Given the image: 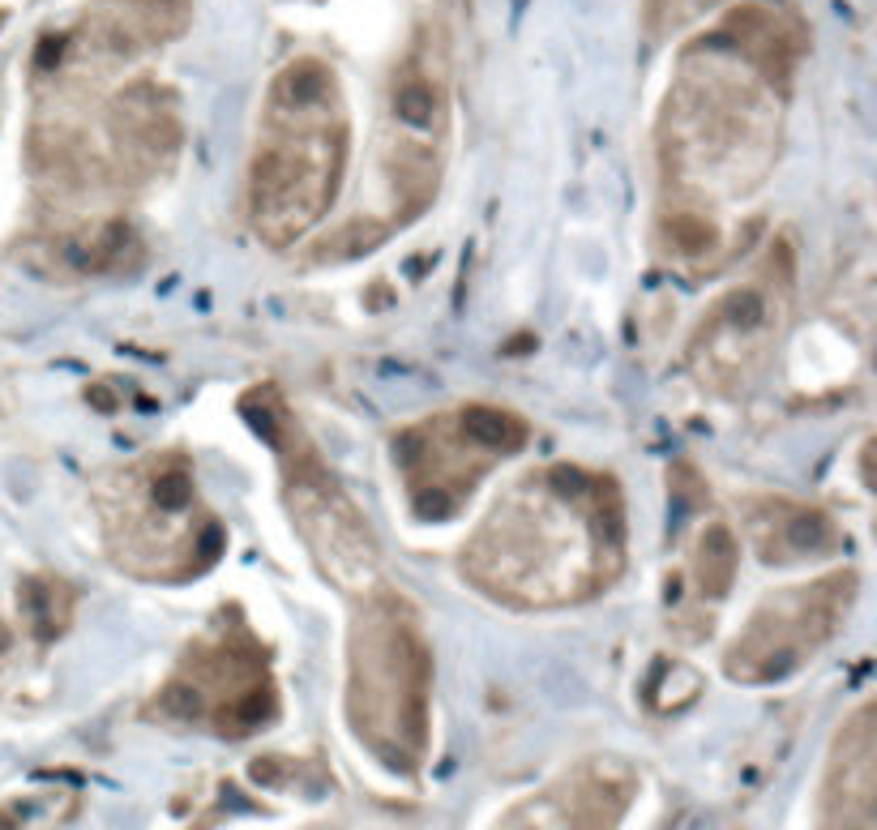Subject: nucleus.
Segmentation results:
<instances>
[{
  "label": "nucleus",
  "mask_w": 877,
  "mask_h": 830,
  "mask_svg": "<svg viewBox=\"0 0 877 830\" xmlns=\"http://www.w3.org/2000/svg\"><path fill=\"white\" fill-rule=\"evenodd\" d=\"M625 496L607 471L548 463L505 488L463 544V578L479 595L523 608H574L625 569Z\"/></svg>",
  "instance_id": "1"
},
{
  "label": "nucleus",
  "mask_w": 877,
  "mask_h": 830,
  "mask_svg": "<svg viewBox=\"0 0 877 830\" xmlns=\"http://www.w3.org/2000/svg\"><path fill=\"white\" fill-rule=\"evenodd\" d=\"M788 77L757 65L724 30L689 43L660 112V167L676 206L719 214L749 202L779 163Z\"/></svg>",
  "instance_id": "2"
},
{
  "label": "nucleus",
  "mask_w": 877,
  "mask_h": 830,
  "mask_svg": "<svg viewBox=\"0 0 877 830\" xmlns=\"http://www.w3.org/2000/svg\"><path fill=\"white\" fill-rule=\"evenodd\" d=\"M351 154V121L338 73L296 56L271 77L249 154L245 214L262 244L291 249L330 214Z\"/></svg>",
  "instance_id": "3"
},
{
  "label": "nucleus",
  "mask_w": 877,
  "mask_h": 830,
  "mask_svg": "<svg viewBox=\"0 0 877 830\" xmlns=\"http://www.w3.org/2000/svg\"><path fill=\"white\" fill-rule=\"evenodd\" d=\"M108 561L141 582L202 578L223 553V527L198 492L185 454L154 450L112 467L95 485Z\"/></svg>",
  "instance_id": "4"
},
{
  "label": "nucleus",
  "mask_w": 877,
  "mask_h": 830,
  "mask_svg": "<svg viewBox=\"0 0 877 830\" xmlns=\"http://www.w3.org/2000/svg\"><path fill=\"white\" fill-rule=\"evenodd\" d=\"M433 646L399 591L373 587L347 633V715L390 770H415L428 750Z\"/></svg>",
  "instance_id": "5"
},
{
  "label": "nucleus",
  "mask_w": 877,
  "mask_h": 830,
  "mask_svg": "<svg viewBox=\"0 0 877 830\" xmlns=\"http://www.w3.org/2000/svg\"><path fill=\"white\" fill-rule=\"evenodd\" d=\"M446 150H450V73L441 61V48L419 43L394 70L386 95V121L373 150V189L364 206L351 214V223L322 249L368 253L399 227L415 223L441 189Z\"/></svg>",
  "instance_id": "6"
},
{
  "label": "nucleus",
  "mask_w": 877,
  "mask_h": 830,
  "mask_svg": "<svg viewBox=\"0 0 877 830\" xmlns=\"http://www.w3.org/2000/svg\"><path fill=\"white\" fill-rule=\"evenodd\" d=\"M240 412L258 428V437H266V445L278 458L287 514L313 556V565L342 595L360 600L364 591H373L377 574H381L377 536H373L368 518L360 514V505L347 496V488L338 485V476L326 467V458L317 454V445L309 441L304 424L287 407V399L274 386H253L240 399Z\"/></svg>",
  "instance_id": "7"
},
{
  "label": "nucleus",
  "mask_w": 877,
  "mask_h": 830,
  "mask_svg": "<svg viewBox=\"0 0 877 830\" xmlns=\"http://www.w3.org/2000/svg\"><path fill=\"white\" fill-rule=\"evenodd\" d=\"M531 441V424L510 407L467 403L424 415L394 437V471L419 523L454 518L479 480Z\"/></svg>",
  "instance_id": "8"
},
{
  "label": "nucleus",
  "mask_w": 877,
  "mask_h": 830,
  "mask_svg": "<svg viewBox=\"0 0 877 830\" xmlns=\"http://www.w3.org/2000/svg\"><path fill=\"white\" fill-rule=\"evenodd\" d=\"M797 271L788 244H775L744 282L719 291L706 313L698 317L689 343H685V368L689 377L711 394H741L757 381L770 351L784 339L788 313H792Z\"/></svg>",
  "instance_id": "9"
},
{
  "label": "nucleus",
  "mask_w": 877,
  "mask_h": 830,
  "mask_svg": "<svg viewBox=\"0 0 877 830\" xmlns=\"http://www.w3.org/2000/svg\"><path fill=\"white\" fill-rule=\"evenodd\" d=\"M856 569H830L810 582H792L753 604L737 638L724 651V672L741 686H775L801 672L843 629L856 604Z\"/></svg>",
  "instance_id": "10"
},
{
  "label": "nucleus",
  "mask_w": 877,
  "mask_h": 830,
  "mask_svg": "<svg viewBox=\"0 0 877 830\" xmlns=\"http://www.w3.org/2000/svg\"><path fill=\"white\" fill-rule=\"evenodd\" d=\"M159 710L180 724H210L218 737L266 728L278 715V693L262 642L240 621H223L189 646L172 681L159 690Z\"/></svg>",
  "instance_id": "11"
},
{
  "label": "nucleus",
  "mask_w": 877,
  "mask_h": 830,
  "mask_svg": "<svg viewBox=\"0 0 877 830\" xmlns=\"http://www.w3.org/2000/svg\"><path fill=\"white\" fill-rule=\"evenodd\" d=\"M634 801V770L616 758H591L523 801L501 830H616Z\"/></svg>",
  "instance_id": "12"
},
{
  "label": "nucleus",
  "mask_w": 877,
  "mask_h": 830,
  "mask_svg": "<svg viewBox=\"0 0 877 830\" xmlns=\"http://www.w3.org/2000/svg\"><path fill=\"white\" fill-rule=\"evenodd\" d=\"M189 0H95L61 61L73 65H121L163 48L189 26Z\"/></svg>",
  "instance_id": "13"
},
{
  "label": "nucleus",
  "mask_w": 877,
  "mask_h": 830,
  "mask_svg": "<svg viewBox=\"0 0 877 830\" xmlns=\"http://www.w3.org/2000/svg\"><path fill=\"white\" fill-rule=\"evenodd\" d=\"M822 830H874V706L865 702L835 737L822 788Z\"/></svg>",
  "instance_id": "14"
},
{
  "label": "nucleus",
  "mask_w": 877,
  "mask_h": 830,
  "mask_svg": "<svg viewBox=\"0 0 877 830\" xmlns=\"http://www.w3.org/2000/svg\"><path fill=\"white\" fill-rule=\"evenodd\" d=\"M744 531H749L753 553L770 565L813 561V556L839 553L848 544L830 514H822L817 505H805V501H788V496L749 501Z\"/></svg>",
  "instance_id": "15"
},
{
  "label": "nucleus",
  "mask_w": 877,
  "mask_h": 830,
  "mask_svg": "<svg viewBox=\"0 0 877 830\" xmlns=\"http://www.w3.org/2000/svg\"><path fill=\"white\" fill-rule=\"evenodd\" d=\"M689 569H693V582H698L702 600H724L732 591V578L741 569V544H737L728 523H706L702 527L693 556H689Z\"/></svg>",
  "instance_id": "16"
},
{
  "label": "nucleus",
  "mask_w": 877,
  "mask_h": 830,
  "mask_svg": "<svg viewBox=\"0 0 877 830\" xmlns=\"http://www.w3.org/2000/svg\"><path fill=\"white\" fill-rule=\"evenodd\" d=\"M0 830H13V818H9L4 809H0Z\"/></svg>",
  "instance_id": "17"
}]
</instances>
